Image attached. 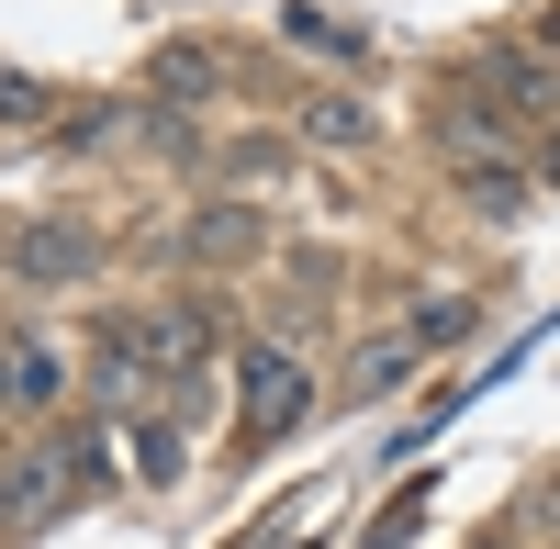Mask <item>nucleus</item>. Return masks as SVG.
I'll use <instances>...</instances> for the list:
<instances>
[{
	"instance_id": "4",
	"label": "nucleus",
	"mask_w": 560,
	"mask_h": 549,
	"mask_svg": "<svg viewBox=\"0 0 560 549\" xmlns=\"http://www.w3.org/2000/svg\"><path fill=\"white\" fill-rule=\"evenodd\" d=\"M179 247H191V258H213V269H236V258L258 247V213H247V202H202V213H191V236H179Z\"/></svg>"
},
{
	"instance_id": "2",
	"label": "nucleus",
	"mask_w": 560,
	"mask_h": 549,
	"mask_svg": "<svg viewBox=\"0 0 560 549\" xmlns=\"http://www.w3.org/2000/svg\"><path fill=\"white\" fill-rule=\"evenodd\" d=\"M90 269H102L90 224H23L12 236V281H90Z\"/></svg>"
},
{
	"instance_id": "1",
	"label": "nucleus",
	"mask_w": 560,
	"mask_h": 549,
	"mask_svg": "<svg viewBox=\"0 0 560 549\" xmlns=\"http://www.w3.org/2000/svg\"><path fill=\"white\" fill-rule=\"evenodd\" d=\"M236 404H247V416H236V437L247 448H269L280 427H303V359L292 348H236Z\"/></svg>"
},
{
	"instance_id": "14",
	"label": "nucleus",
	"mask_w": 560,
	"mask_h": 549,
	"mask_svg": "<svg viewBox=\"0 0 560 549\" xmlns=\"http://www.w3.org/2000/svg\"><path fill=\"white\" fill-rule=\"evenodd\" d=\"M0 404H23V359H12V337H0Z\"/></svg>"
},
{
	"instance_id": "12",
	"label": "nucleus",
	"mask_w": 560,
	"mask_h": 549,
	"mask_svg": "<svg viewBox=\"0 0 560 549\" xmlns=\"http://www.w3.org/2000/svg\"><path fill=\"white\" fill-rule=\"evenodd\" d=\"M158 90H213V57H202V45H168V57H158Z\"/></svg>"
},
{
	"instance_id": "9",
	"label": "nucleus",
	"mask_w": 560,
	"mask_h": 549,
	"mask_svg": "<svg viewBox=\"0 0 560 549\" xmlns=\"http://www.w3.org/2000/svg\"><path fill=\"white\" fill-rule=\"evenodd\" d=\"M135 471H147V482H179V427H168V416L135 427Z\"/></svg>"
},
{
	"instance_id": "6",
	"label": "nucleus",
	"mask_w": 560,
	"mask_h": 549,
	"mask_svg": "<svg viewBox=\"0 0 560 549\" xmlns=\"http://www.w3.org/2000/svg\"><path fill=\"white\" fill-rule=\"evenodd\" d=\"M303 135L314 147H370V113L359 102H303Z\"/></svg>"
},
{
	"instance_id": "16",
	"label": "nucleus",
	"mask_w": 560,
	"mask_h": 549,
	"mask_svg": "<svg viewBox=\"0 0 560 549\" xmlns=\"http://www.w3.org/2000/svg\"><path fill=\"white\" fill-rule=\"evenodd\" d=\"M549 179H560V147H549Z\"/></svg>"
},
{
	"instance_id": "5",
	"label": "nucleus",
	"mask_w": 560,
	"mask_h": 549,
	"mask_svg": "<svg viewBox=\"0 0 560 549\" xmlns=\"http://www.w3.org/2000/svg\"><path fill=\"white\" fill-rule=\"evenodd\" d=\"M459 191H471L482 213H527V179L504 168V157H459Z\"/></svg>"
},
{
	"instance_id": "13",
	"label": "nucleus",
	"mask_w": 560,
	"mask_h": 549,
	"mask_svg": "<svg viewBox=\"0 0 560 549\" xmlns=\"http://www.w3.org/2000/svg\"><path fill=\"white\" fill-rule=\"evenodd\" d=\"M45 113V90H23V79H0V124H34Z\"/></svg>"
},
{
	"instance_id": "7",
	"label": "nucleus",
	"mask_w": 560,
	"mask_h": 549,
	"mask_svg": "<svg viewBox=\"0 0 560 549\" xmlns=\"http://www.w3.org/2000/svg\"><path fill=\"white\" fill-rule=\"evenodd\" d=\"M404 371H415V337H382V348H359V382L348 393H393Z\"/></svg>"
},
{
	"instance_id": "10",
	"label": "nucleus",
	"mask_w": 560,
	"mask_h": 549,
	"mask_svg": "<svg viewBox=\"0 0 560 549\" xmlns=\"http://www.w3.org/2000/svg\"><path fill=\"white\" fill-rule=\"evenodd\" d=\"M280 34H292V45H325V57H359V34H348V23H325V12H303V0L280 12Z\"/></svg>"
},
{
	"instance_id": "3",
	"label": "nucleus",
	"mask_w": 560,
	"mask_h": 549,
	"mask_svg": "<svg viewBox=\"0 0 560 549\" xmlns=\"http://www.w3.org/2000/svg\"><path fill=\"white\" fill-rule=\"evenodd\" d=\"M68 505V460L57 448H34V460H0V527H34Z\"/></svg>"
},
{
	"instance_id": "15",
	"label": "nucleus",
	"mask_w": 560,
	"mask_h": 549,
	"mask_svg": "<svg viewBox=\"0 0 560 549\" xmlns=\"http://www.w3.org/2000/svg\"><path fill=\"white\" fill-rule=\"evenodd\" d=\"M549 45H560V12H549Z\"/></svg>"
},
{
	"instance_id": "8",
	"label": "nucleus",
	"mask_w": 560,
	"mask_h": 549,
	"mask_svg": "<svg viewBox=\"0 0 560 549\" xmlns=\"http://www.w3.org/2000/svg\"><path fill=\"white\" fill-rule=\"evenodd\" d=\"M12 359H23V404H57V393H68V371H57V348H45V337H12Z\"/></svg>"
},
{
	"instance_id": "11",
	"label": "nucleus",
	"mask_w": 560,
	"mask_h": 549,
	"mask_svg": "<svg viewBox=\"0 0 560 549\" xmlns=\"http://www.w3.org/2000/svg\"><path fill=\"white\" fill-rule=\"evenodd\" d=\"M57 460H68V482H113V448H102V427H79V437L57 448Z\"/></svg>"
}]
</instances>
